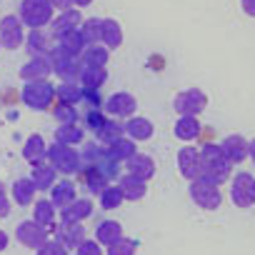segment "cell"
I'll use <instances>...</instances> for the list:
<instances>
[{"mask_svg":"<svg viewBox=\"0 0 255 255\" xmlns=\"http://www.w3.org/2000/svg\"><path fill=\"white\" fill-rule=\"evenodd\" d=\"M233 200L240 208H250L255 203V180L248 173H240L233 183Z\"/></svg>","mask_w":255,"mask_h":255,"instance_id":"6da1fadb","label":"cell"},{"mask_svg":"<svg viewBox=\"0 0 255 255\" xmlns=\"http://www.w3.org/2000/svg\"><path fill=\"white\" fill-rule=\"evenodd\" d=\"M223 150H225V155H228L230 160H243V158H245V153H248V145H245V140H243V138L233 135V138H228V140H225Z\"/></svg>","mask_w":255,"mask_h":255,"instance_id":"7a4b0ae2","label":"cell"},{"mask_svg":"<svg viewBox=\"0 0 255 255\" xmlns=\"http://www.w3.org/2000/svg\"><path fill=\"white\" fill-rule=\"evenodd\" d=\"M243 5H245V10L250 15H255V0H243Z\"/></svg>","mask_w":255,"mask_h":255,"instance_id":"3957f363","label":"cell"},{"mask_svg":"<svg viewBox=\"0 0 255 255\" xmlns=\"http://www.w3.org/2000/svg\"><path fill=\"white\" fill-rule=\"evenodd\" d=\"M250 158H253V163H255V140L250 143Z\"/></svg>","mask_w":255,"mask_h":255,"instance_id":"277c9868","label":"cell"}]
</instances>
